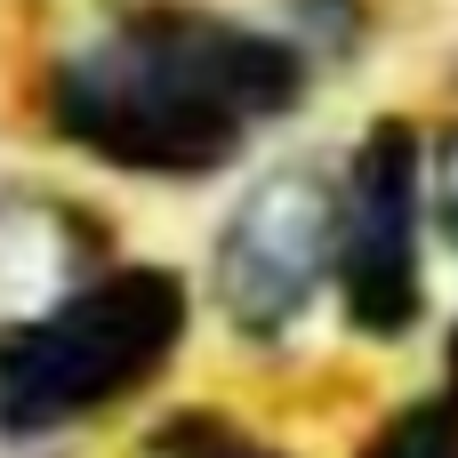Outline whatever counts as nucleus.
Here are the masks:
<instances>
[{
    "label": "nucleus",
    "mask_w": 458,
    "mask_h": 458,
    "mask_svg": "<svg viewBox=\"0 0 458 458\" xmlns=\"http://www.w3.org/2000/svg\"><path fill=\"white\" fill-rule=\"evenodd\" d=\"M322 64L217 0H105L40 40L24 105L48 145L129 185H209L306 113Z\"/></svg>",
    "instance_id": "f257e3e1"
},
{
    "label": "nucleus",
    "mask_w": 458,
    "mask_h": 458,
    "mask_svg": "<svg viewBox=\"0 0 458 458\" xmlns=\"http://www.w3.org/2000/svg\"><path fill=\"white\" fill-rule=\"evenodd\" d=\"M427 225L435 250L458 266V113L427 121Z\"/></svg>",
    "instance_id": "6e6552de"
},
{
    "label": "nucleus",
    "mask_w": 458,
    "mask_h": 458,
    "mask_svg": "<svg viewBox=\"0 0 458 458\" xmlns=\"http://www.w3.org/2000/svg\"><path fill=\"white\" fill-rule=\"evenodd\" d=\"M338 290V161L290 153L250 177L209 242L201 298L242 346H290Z\"/></svg>",
    "instance_id": "20e7f679"
},
{
    "label": "nucleus",
    "mask_w": 458,
    "mask_h": 458,
    "mask_svg": "<svg viewBox=\"0 0 458 458\" xmlns=\"http://www.w3.org/2000/svg\"><path fill=\"white\" fill-rule=\"evenodd\" d=\"M282 32H290L322 72H338V64H354V56L370 48L378 0H282Z\"/></svg>",
    "instance_id": "39448f33"
},
{
    "label": "nucleus",
    "mask_w": 458,
    "mask_h": 458,
    "mask_svg": "<svg viewBox=\"0 0 458 458\" xmlns=\"http://www.w3.org/2000/svg\"><path fill=\"white\" fill-rule=\"evenodd\" d=\"M435 225H427V121L370 113L338 161V322L362 346H403L435 314Z\"/></svg>",
    "instance_id": "7ed1b4c3"
},
{
    "label": "nucleus",
    "mask_w": 458,
    "mask_h": 458,
    "mask_svg": "<svg viewBox=\"0 0 458 458\" xmlns=\"http://www.w3.org/2000/svg\"><path fill=\"white\" fill-rule=\"evenodd\" d=\"M145 451L153 458H290L282 443H266V435H250L233 411H169L153 435H145Z\"/></svg>",
    "instance_id": "0eeeda50"
},
{
    "label": "nucleus",
    "mask_w": 458,
    "mask_h": 458,
    "mask_svg": "<svg viewBox=\"0 0 458 458\" xmlns=\"http://www.w3.org/2000/svg\"><path fill=\"white\" fill-rule=\"evenodd\" d=\"M193 338V282L161 258H113L0 322V443H48L153 394Z\"/></svg>",
    "instance_id": "f03ea898"
},
{
    "label": "nucleus",
    "mask_w": 458,
    "mask_h": 458,
    "mask_svg": "<svg viewBox=\"0 0 458 458\" xmlns=\"http://www.w3.org/2000/svg\"><path fill=\"white\" fill-rule=\"evenodd\" d=\"M354 458H458V386H435V394L386 411Z\"/></svg>",
    "instance_id": "423d86ee"
},
{
    "label": "nucleus",
    "mask_w": 458,
    "mask_h": 458,
    "mask_svg": "<svg viewBox=\"0 0 458 458\" xmlns=\"http://www.w3.org/2000/svg\"><path fill=\"white\" fill-rule=\"evenodd\" d=\"M443 386H458V314H451V330H443Z\"/></svg>",
    "instance_id": "1a4fd4ad"
}]
</instances>
